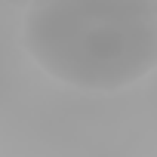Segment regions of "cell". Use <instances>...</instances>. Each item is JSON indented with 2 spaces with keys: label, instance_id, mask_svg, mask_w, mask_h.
Listing matches in <instances>:
<instances>
[{
  "label": "cell",
  "instance_id": "cell-1",
  "mask_svg": "<svg viewBox=\"0 0 157 157\" xmlns=\"http://www.w3.org/2000/svg\"><path fill=\"white\" fill-rule=\"evenodd\" d=\"M22 46L65 86L126 90L157 68V0H34Z\"/></svg>",
  "mask_w": 157,
  "mask_h": 157
},
{
  "label": "cell",
  "instance_id": "cell-2",
  "mask_svg": "<svg viewBox=\"0 0 157 157\" xmlns=\"http://www.w3.org/2000/svg\"><path fill=\"white\" fill-rule=\"evenodd\" d=\"M6 3H10V6H19V10H28L34 0H6Z\"/></svg>",
  "mask_w": 157,
  "mask_h": 157
}]
</instances>
